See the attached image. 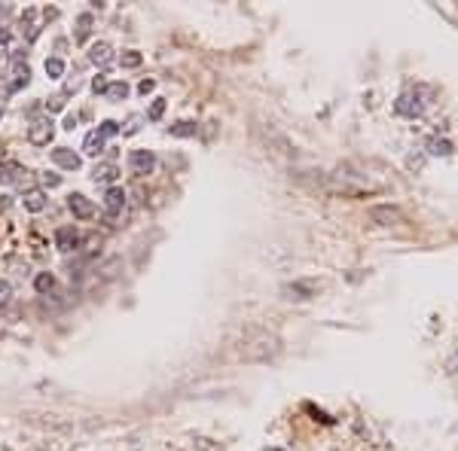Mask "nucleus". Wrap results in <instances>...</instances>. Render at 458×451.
Masks as SVG:
<instances>
[{"mask_svg": "<svg viewBox=\"0 0 458 451\" xmlns=\"http://www.w3.org/2000/svg\"><path fill=\"white\" fill-rule=\"evenodd\" d=\"M55 135V122L53 119H37L28 126V143L34 147H49V140Z\"/></svg>", "mask_w": 458, "mask_h": 451, "instance_id": "1", "label": "nucleus"}, {"mask_svg": "<svg viewBox=\"0 0 458 451\" xmlns=\"http://www.w3.org/2000/svg\"><path fill=\"white\" fill-rule=\"evenodd\" d=\"M129 168L138 174V177H144L156 168V156H153V150H131L129 152Z\"/></svg>", "mask_w": 458, "mask_h": 451, "instance_id": "2", "label": "nucleus"}, {"mask_svg": "<svg viewBox=\"0 0 458 451\" xmlns=\"http://www.w3.org/2000/svg\"><path fill=\"white\" fill-rule=\"evenodd\" d=\"M67 208L74 213L77 220H92L95 217V201L86 199L83 192H74V196H67Z\"/></svg>", "mask_w": 458, "mask_h": 451, "instance_id": "3", "label": "nucleus"}, {"mask_svg": "<svg viewBox=\"0 0 458 451\" xmlns=\"http://www.w3.org/2000/svg\"><path fill=\"white\" fill-rule=\"evenodd\" d=\"M55 247L61 253H70L80 247V229L77 226H58L55 229Z\"/></svg>", "mask_w": 458, "mask_h": 451, "instance_id": "4", "label": "nucleus"}, {"mask_svg": "<svg viewBox=\"0 0 458 451\" xmlns=\"http://www.w3.org/2000/svg\"><path fill=\"white\" fill-rule=\"evenodd\" d=\"M366 213H370V220L376 226H397V223H403V213L397 208H391V204H376V208H370Z\"/></svg>", "mask_w": 458, "mask_h": 451, "instance_id": "5", "label": "nucleus"}, {"mask_svg": "<svg viewBox=\"0 0 458 451\" xmlns=\"http://www.w3.org/2000/svg\"><path fill=\"white\" fill-rule=\"evenodd\" d=\"M122 208H126V189H122V186H110L104 192V211H107V217L116 220L119 213H122Z\"/></svg>", "mask_w": 458, "mask_h": 451, "instance_id": "6", "label": "nucleus"}, {"mask_svg": "<svg viewBox=\"0 0 458 451\" xmlns=\"http://www.w3.org/2000/svg\"><path fill=\"white\" fill-rule=\"evenodd\" d=\"M53 162L58 168H65V171H80V168H83V159H80L70 147H55L53 150Z\"/></svg>", "mask_w": 458, "mask_h": 451, "instance_id": "7", "label": "nucleus"}, {"mask_svg": "<svg viewBox=\"0 0 458 451\" xmlns=\"http://www.w3.org/2000/svg\"><path fill=\"white\" fill-rule=\"evenodd\" d=\"M22 204H25V211H28V213H40V211H46V204H49V199H46V189H40V186H31V189H25Z\"/></svg>", "mask_w": 458, "mask_h": 451, "instance_id": "8", "label": "nucleus"}, {"mask_svg": "<svg viewBox=\"0 0 458 451\" xmlns=\"http://www.w3.org/2000/svg\"><path fill=\"white\" fill-rule=\"evenodd\" d=\"M31 79V70L28 65H22V61H13V70H9V83H6V91L13 95V91H18L22 86H28Z\"/></svg>", "mask_w": 458, "mask_h": 451, "instance_id": "9", "label": "nucleus"}, {"mask_svg": "<svg viewBox=\"0 0 458 451\" xmlns=\"http://www.w3.org/2000/svg\"><path fill=\"white\" fill-rule=\"evenodd\" d=\"M89 61L95 67H107L110 61H114V46L110 43H92V49H89Z\"/></svg>", "mask_w": 458, "mask_h": 451, "instance_id": "10", "label": "nucleus"}, {"mask_svg": "<svg viewBox=\"0 0 458 451\" xmlns=\"http://www.w3.org/2000/svg\"><path fill=\"white\" fill-rule=\"evenodd\" d=\"M104 150H107V138L101 135L98 128H92L86 135V140H83V152H86V156H101Z\"/></svg>", "mask_w": 458, "mask_h": 451, "instance_id": "11", "label": "nucleus"}, {"mask_svg": "<svg viewBox=\"0 0 458 451\" xmlns=\"http://www.w3.org/2000/svg\"><path fill=\"white\" fill-rule=\"evenodd\" d=\"M92 177H95V183H114L119 177V168L114 162H101V165H95V171H92Z\"/></svg>", "mask_w": 458, "mask_h": 451, "instance_id": "12", "label": "nucleus"}, {"mask_svg": "<svg viewBox=\"0 0 458 451\" xmlns=\"http://www.w3.org/2000/svg\"><path fill=\"white\" fill-rule=\"evenodd\" d=\"M104 98H107V101H126V98H129V83H126V79H116V83H107V89H104Z\"/></svg>", "mask_w": 458, "mask_h": 451, "instance_id": "13", "label": "nucleus"}, {"mask_svg": "<svg viewBox=\"0 0 458 451\" xmlns=\"http://www.w3.org/2000/svg\"><path fill=\"white\" fill-rule=\"evenodd\" d=\"M34 290L40 293V296H49L55 290V278H53V272H40L37 278H34Z\"/></svg>", "mask_w": 458, "mask_h": 451, "instance_id": "14", "label": "nucleus"}, {"mask_svg": "<svg viewBox=\"0 0 458 451\" xmlns=\"http://www.w3.org/2000/svg\"><path fill=\"white\" fill-rule=\"evenodd\" d=\"M89 30H92V13H80V16H77V34H74L77 43H86V40H89Z\"/></svg>", "mask_w": 458, "mask_h": 451, "instance_id": "15", "label": "nucleus"}, {"mask_svg": "<svg viewBox=\"0 0 458 451\" xmlns=\"http://www.w3.org/2000/svg\"><path fill=\"white\" fill-rule=\"evenodd\" d=\"M315 290H312V284H288L284 286V296L288 299H309Z\"/></svg>", "mask_w": 458, "mask_h": 451, "instance_id": "16", "label": "nucleus"}, {"mask_svg": "<svg viewBox=\"0 0 458 451\" xmlns=\"http://www.w3.org/2000/svg\"><path fill=\"white\" fill-rule=\"evenodd\" d=\"M18 174H22V165L18 162H6V165H0V183H16Z\"/></svg>", "mask_w": 458, "mask_h": 451, "instance_id": "17", "label": "nucleus"}, {"mask_svg": "<svg viewBox=\"0 0 458 451\" xmlns=\"http://www.w3.org/2000/svg\"><path fill=\"white\" fill-rule=\"evenodd\" d=\"M34 18H37V9H25V16H22V25L28 28V43H34L37 34H40V28L34 25Z\"/></svg>", "mask_w": 458, "mask_h": 451, "instance_id": "18", "label": "nucleus"}, {"mask_svg": "<svg viewBox=\"0 0 458 451\" xmlns=\"http://www.w3.org/2000/svg\"><path fill=\"white\" fill-rule=\"evenodd\" d=\"M171 135L175 138H190V135H196V122H190V119H180L171 126Z\"/></svg>", "mask_w": 458, "mask_h": 451, "instance_id": "19", "label": "nucleus"}, {"mask_svg": "<svg viewBox=\"0 0 458 451\" xmlns=\"http://www.w3.org/2000/svg\"><path fill=\"white\" fill-rule=\"evenodd\" d=\"M141 61H144V55L135 52V49H129V52L119 55V65H122V67H141Z\"/></svg>", "mask_w": 458, "mask_h": 451, "instance_id": "20", "label": "nucleus"}, {"mask_svg": "<svg viewBox=\"0 0 458 451\" xmlns=\"http://www.w3.org/2000/svg\"><path fill=\"white\" fill-rule=\"evenodd\" d=\"M162 113H165V98H156V101L150 104V110H147V119H150V122H159Z\"/></svg>", "mask_w": 458, "mask_h": 451, "instance_id": "21", "label": "nucleus"}, {"mask_svg": "<svg viewBox=\"0 0 458 451\" xmlns=\"http://www.w3.org/2000/svg\"><path fill=\"white\" fill-rule=\"evenodd\" d=\"M46 74L49 77H65V61H61V58H46Z\"/></svg>", "mask_w": 458, "mask_h": 451, "instance_id": "22", "label": "nucleus"}, {"mask_svg": "<svg viewBox=\"0 0 458 451\" xmlns=\"http://www.w3.org/2000/svg\"><path fill=\"white\" fill-rule=\"evenodd\" d=\"M98 131H101V135H104V138H114V135H119V122H114V119H104V122H101V126H98Z\"/></svg>", "mask_w": 458, "mask_h": 451, "instance_id": "23", "label": "nucleus"}, {"mask_svg": "<svg viewBox=\"0 0 458 451\" xmlns=\"http://www.w3.org/2000/svg\"><path fill=\"white\" fill-rule=\"evenodd\" d=\"M9 296H13V284H9L6 278H0V305H6Z\"/></svg>", "mask_w": 458, "mask_h": 451, "instance_id": "24", "label": "nucleus"}, {"mask_svg": "<svg viewBox=\"0 0 458 451\" xmlns=\"http://www.w3.org/2000/svg\"><path fill=\"white\" fill-rule=\"evenodd\" d=\"M40 180H43V186H58V183H61V177H58V174H40Z\"/></svg>", "mask_w": 458, "mask_h": 451, "instance_id": "25", "label": "nucleus"}, {"mask_svg": "<svg viewBox=\"0 0 458 451\" xmlns=\"http://www.w3.org/2000/svg\"><path fill=\"white\" fill-rule=\"evenodd\" d=\"M46 110H49V113L65 110V98H53V101H46Z\"/></svg>", "mask_w": 458, "mask_h": 451, "instance_id": "26", "label": "nucleus"}, {"mask_svg": "<svg viewBox=\"0 0 458 451\" xmlns=\"http://www.w3.org/2000/svg\"><path fill=\"white\" fill-rule=\"evenodd\" d=\"M104 89H107V79H104V77H95V83H92V91H95V95H104Z\"/></svg>", "mask_w": 458, "mask_h": 451, "instance_id": "27", "label": "nucleus"}, {"mask_svg": "<svg viewBox=\"0 0 458 451\" xmlns=\"http://www.w3.org/2000/svg\"><path fill=\"white\" fill-rule=\"evenodd\" d=\"M153 89H156V79H141V83H138L141 95H147V91H153Z\"/></svg>", "mask_w": 458, "mask_h": 451, "instance_id": "28", "label": "nucleus"}, {"mask_svg": "<svg viewBox=\"0 0 458 451\" xmlns=\"http://www.w3.org/2000/svg\"><path fill=\"white\" fill-rule=\"evenodd\" d=\"M431 152H449V143L446 140H431Z\"/></svg>", "mask_w": 458, "mask_h": 451, "instance_id": "29", "label": "nucleus"}, {"mask_svg": "<svg viewBox=\"0 0 458 451\" xmlns=\"http://www.w3.org/2000/svg\"><path fill=\"white\" fill-rule=\"evenodd\" d=\"M80 89V79H67L65 83V95H70V91H77Z\"/></svg>", "mask_w": 458, "mask_h": 451, "instance_id": "30", "label": "nucleus"}, {"mask_svg": "<svg viewBox=\"0 0 458 451\" xmlns=\"http://www.w3.org/2000/svg\"><path fill=\"white\" fill-rule=\"evenodd\" d=\"M449 369H452V372H455V375H458V351H455V354H452V357H449Z\"/></svg>", "mask_w": 458, "mask_h": 451, "instance_id": "31", "label": "nucleus"}, {"mask_svg": "<svg viewBox=\"0 0 458 451\" xmlns=\"http://www.w3.org/2000/svg\"><path fill=\"white\" fill-rule=\"evenodd\" d=\"M0 119H4V107H0Z\"/></svg>", "mask_w": 458, "mask_h": 451, "instance_id": "32", "label": "nucleus"}]
</instances>
